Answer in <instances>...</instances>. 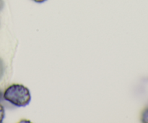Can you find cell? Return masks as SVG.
I'll list each match as a JSON object with an SVG mask.
<instances>
[{
    "mask_svg": "<svg viewBox=\"0 0 148 123\" xmlns=\"http://www.w3.org/2000/svg\"><path fill=\"white\" fill-rule=\"evenodd\" d=\"M3 98L14 107H23L30 104L31 95L27 87L21 84H13L5 90Z\"/></svg>",
    "mask_w": 148,
    "mask_h": 123,
    "instance_id": "obj_1",
    "label": "cell"
},
{
    "mask_svg": "<svg viewBox=\"0 0 148 123\" xmlns=\"http://www.w3.org/2000/svg\"><path fill=\"white\" fill-rule=\"evenodd\" d=\"M142 122L144 123H148V108H146L142 114Z\"/></svg>",
    "mask_w": 148,
    "mask_h": 123,
    "instance_id": "obj_2",
    "label": "cell"
},
{
    "mask_svg": "<svg viewBox=\"0 0 148 123\" xmlns=\"http://www.w3.org/2000/svg\"><path fill=\"white\" fill-rule=\"evenodd\" d=\"M4 116H5V111H4V108L3 105L0 104V123L2 122L4 120Z\"/></svg>",
    "mask_w": 148,
    "mask_h": 123,
    "instance_id": "obj_3",
    "label": "cell"
},
{
    "mask_svg": "<svg viewBox=\"0 0 148 123\" xmlns=\"http://www.w3.org/2000/svg\"><path fill=\"white\" fill-rule=\"evenodd\" d=\"M4 65L2 59L0 58V80L2 78L3 75H4Z\"/></svg>",
    "mask_w": 148,
    "mask_h": 123,
    "instance_id": "obj_4",
    "label": "cell"
},
{
    "mask_svg": "<svg viewBox=\"0 0 148 123\" xmlns=\"http://www.w3.org/2000/svg\"><path fill=\"white\" fill-rule=\"evenodd\" d=\"M4 6V0H0V11L3 9Z\"/></svg>",
    "mask_w": 148,
    "mask_h": 123,
    "instance_id": "obj_5",
    "label": "cell"
},
{
    "mask_svg": "<svg viewBox=\"0 0 148 123\" xmlns=\"http://www.w3.org/2000/svg\"><path fill=\"white\" fill-rule=\"evenodd\" d=\"M32 1H35V2H36V3H39V4H40V3L45 2L46 0H32Z\"/></svg>",
    "mask_w": 148,
    "mask_h": 123,
    "instance_id": "obj_6",
    "label": "cell"
},
{
    "mask_svg": "<svg viewBox=\"0 0 148 123\" xmlns=\"http://www.w3.org/2000/svg\"><path fill=\"white\" fill-rule=\"evenodd\" d=\"M3 98V94H2V93H1V90H0V101H1V98Z\"/></svg>",
    "mask_w": 148,
    "mask_h": 123,
    "instance_id": "obj_7",
    "label": "cell"
}]
</instances>
